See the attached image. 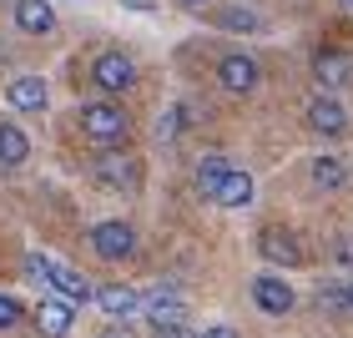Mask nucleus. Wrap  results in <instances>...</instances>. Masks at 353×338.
I'll use <instances>...</instances> for the list:
<instances>
[{
    "label": "nucleus",
    "mask_w": 353,
    "mask_h": 338,
    "mask_svg": "<svg viewBox=\"0 0 353 338\" xmlns=\"http://www.w3.org/2000/svg\"><path fill=\"white\" fill-rule=\"evenodd\" d=\"M81 132L91 141H101V147H117V141H126L132 121H126V111L117 101H86L81 106Z\"/></svg>",
    "instance_id": "obj_1"
},
{
    "label": "nucleus",
    "mask_w": 353,
    "mask_h": 338,
    "mask_svg": "<svg viewBox=\"0 0 353 338\" xmlns=\"http://www.w3.org/2000/svg\"><path fill=\"white\" fill-rule=\"evenodd\" d=\"M91 248L106 257V263H126V257L137 252V228L126 217H106L91 228Z\"/></svg>",
    "instance_id": "obj_2"
},
{
    "label": "nucleus",
    "mask_w": 353,
    "mask_h": 338,
    "mask_svg": "<svg viewBox=\"0 0 353 338\" xmlns=\"http://www.w3.org/2000/svg\"><path fill=\"white\" fill-rule=\"evenodd\" d=\"M258 252H263V263H278V268H308V252H303L298 232L278 228V222L258 232Z\"/></svg>",
    "instance_id": "obj_3"
},
{
    "label": "nucleus",
    "mask_w": 353,
    "mask_h": 338,
    "mask_svg": "<svg viewBox=\"0 0 353 338\" xmlns=\"http://www.w3.org/2000/svg\"><path fill=\"white\" fill-rule=\"evenodd\" d=\"M91 81H96V91H106V96L132 91V81H137L132 56H121V51H101V56L91 61Z\"/></svg>",
    "instance_id": "obj_4"
},
{
    "label": "nucleus",
    "mask_w": 353,
    "mask_h": 338,
    "mask_svg": "<svg viewBox=\"0 0 353 338\" xmlns=\"http://www.w3.org/2000/svg\"><path fill=\"white\" fill-rule=\"evenodd\" d=\"M308 126L318 137H328V141H339L343 132H348V111H343V101L333 91H318L313 101H308Z\"/></svg>",
    "instance_id": "obj_5"
},
{
    "label": "nucleus",
    "mask_w": 353,
    "mask_h": 338,
    "mask_svg": "<svg viewBox=\"0 0 353 338\" xmlns=\"http://www.w3.org/2000/svg\"><path fill=\"white\" fill-rule=\"evenodd\" d=\"M217 81H222V91H232V96H248V91H258L263 71H258V61H252V56L232 51V56H222V61H217Z\"/></svg>",
    "instance_id": "obj_6"
},
{
    "label": "nucleus",
    "mask_w": 353,
    "mask_h": 338,
    "mask_svg": "<svg viewBox=\"0 0 353 338\" xmlns=\"http://www.w3.org/2000/svg\"><path fill=\"white\" fill-rule=\"evenodd\" d=\"M252 303L268 313V318H283V313H293V288H288L278 272H263V278H252Z\"/></svg>",
    "instance_id": "obj_7"
},
{
    "label": "nucleus",
    "mask_w": 353,
    "mask_h": 338,
    "mask_svg": "<svg viewBox=\"0 0 353 338\" xmlns=\"http://www.w3.org/2000/svg\"><path fill=\"white\" fill-rule=\"evenodd\" d=\"M96 308H101L111 324H126V318L141 313V293L126 283H111V288H96Z\"/></svg>",
    "instance_id": "obj_8"
},
{
    "label": "nucleus",
    "mask_w": 353,
    "mask_h": 338,
    "mask_svg": "<svg viewBox=\"0 0 353 338\" xmlns=\"http://www.w3.org/2000/svg\"><path fill=\"white\" fill-rule=\"evenodd\" d=\"M252 197H258V182H252L248 172H237V167L212 187V202L228 207V212H243V207H252Z\"/></svg>",
    "instance_id": "obj_9"
},
{
    "label": "nucleus",
    "mask_w": 353,
    "mask_h": 338,
    "mask_svg": "<svg viewBox=\"0 0 353 338\" xmlns=\"http://www.w3.org/2000/svg\"><path fill=\"white\" fill-rule=\"evenodd\" d=\"M182 293L176 288H152V293H141V313L152 318L157 328H167V324H182Z\"/></svg>",
    "instance_id": "obj_10"
},
{
    "label": "nucleus",
    "mask_w": 353,
    "mask_h": 338,
    "mask_svg": "<svg viewBox=\"0 0 353 338\" xmlns=\"http://www.w3.org/2000/svg\"><path fill=\"white\" fill-rule=\"evenodd\" d=\"M71 324H76V308L66 298H41V308H36V328H41V338H66L71 333Z\"/></svg>",
    "instance_id": "obj_11"
},
{
    "label": "nucleus",
    "mask_w": 353,
    "mask_h": 338,
    "mask_svg": "<svg viewBox=\"0 0 353 338\" xmlns=\"http://www.w3.org/2000/svg\"><path fill=\"white\" fill-rule=\"evenodd\" d=\"M91 172H96V182H101V187H132L137 182V162L126 152H117V147H106L101 157H96Z\"/></svg>",
    "instance_id": "obj_12"
},
{
    "label": "nucleus",
    "mask_w": 353,
    "mask_h": 338,
    "mask_svg": "<svg viewBox=\"0 0 353 338\" xmlns=\"http://www.w3.org/2000/svg\"><path fill=\"white\" fill-rule=\"evenodd\" d=\"M51 293H56V298H66L71 308H76V303H96V288H91L76 268H66V263H56V268H51Z\"/></svg>",
    "instance_id": "obj_13"
},
{
    "label": "nucleus",
    "mask_w": 353,
    "mask_h": 338,
    "mask_svg": "<svg viewBox=\"0 0 353 338\" xmlns=\"http://www.w3.org/2000/svg\"><path fill=\"white\" fill-rule=\"evenodd\" d=\"M15 26H21L26 36H51V30H56L51 0H15Z\"/></svg>",
    "instance_id": "obj_14"
},
{
    "label": "nucleus",
    "mask_w": 353,
    "mask_h": 338,
    "mask_svg": "<svg viewBox=\"0 0 353 338\" xmlns=\"http://www.w3.org/2000/svg\"><path fill=\"white\" fill-rule=\"evenodd\" d=\"M46 81L41 76H15V81L6 86V101L15 106V111H46Z\"/></svg>",
    "instance_id": "obj_15"
},
{
    "label": "nucleus",
    "mask_w": 353,
    "mask_h": 338,
    "mask_svg": "<svg viewBox=\"0 0 353 338\" xmlns=\"http://www.w3.org/2000/svg\"><path fill=\"white\" fill-rule=\"evenodd\" d=\"M30 157V137L15 121H0V167H21Z\"/></svg>",
    "instance_id": "obj_16"
},
{
    "label": "nucleus",
    "mask_w": 353,
    "mask_h": 338,
    "mask_svg": "<svg viewBox=\"0 0 353 338\" xmlns=\"http://www.w3.org/2000/svg\"><path fill=\"white\" fill-rule=\"evenodd\" d=\"M348 56H318L313 61V76H318V86H323V91H333V86H343L348 81Z\"/></svg>",
    "instance_id": "obj_17"
},
{
    "label": "nucleus",
    "mask_w": 353,
    "mask_h": 338,
    "mask_svg": "<svg viewBox=\"0 0 353 338\" xmlns=\"http://www.w3.org/2000/svg\"><path fill=\"white\" fill-rule=\"evenodd\" d=\"M217 26L222 30H263V15L258 10H248V6H228V10H217Z\"/></svg>",
    "instance_id": "obj_18"
},
{
    "label": "nucleus",
    "mask_w": 353,
    "mask_h": 338,
    "mask_svg": "<svg viewBox=\"0 0 353 338\" xmlns=\"http://www.w3.org/2000/svg\"><path fill=\"white\" fill-rule=\"evenodd\" d=\"M343 177H348V172H343L339 157H318V162H313V182H318V187L333 192V187H343Z\"/></svg>",
    "instance_id": "obj_19"
},
{
    "label": "nucleus",
    "mask_w": 353,
    "mask_h": 338,
    "mask_svg": "<svg viewBox=\"0 0 353 338\" xmlns=\"http://www.w3.org/2000/svg\"><path fill=\"white\" fill-rule=\"evenodd\" d=\"M228 172H232V167L222 162V157H202V162H197V187L207 192V197H212V187H217V182H222Z\"/></svg>",
    "instance_id": "obj_20"
},
{
    "label": "nucleus",
    "mask_w": 353,
    "mask_h": 338,
    "mask_svg": "<svg viewBox=\"0 0 353 338\" xmlns=\"http://www.w3.org/2000/svg\"><path fill=\"white\" fill-rule=\"evenodd\" d=\"M51 268H56V257H46V252H30L26 257V278L36 288H51Z\"/></svg>",
    "instance_id": "obj_21"
},
{
    "label": "nucleus",
    "mask_w": 353,
    "mask_h": 338,
    "mask_svg": "<svg viewBox=\"0 0 353 338\" xmlns=\"http://www.w3.org/2000/svg\"><path fill=\"white\" fill-rule=\"evenodd\" d=\"M26 318V308H21V298H10V293H0V328H15Z\"/></svg>",
    "instance_id": "obj_22"
},
{
    "label": "nucleus",
    "mask_w": 353,
    "mask_h": 338,
    "mask_svg": "<svg viewBox=\"0 0 353 338\" xmlns=\"http://www.w3.org/2000/svg\"><path fill=\"white\" fill-rule=\"evenodd\" d=\"M176 126H182V106H172L162 121H157V141H172L176 137Z\"/></svg>",
    "instance_id": "obj_23"
},
{
    "label": "nucleus",
    "mask_w": 353,
    "mask_h": 338,
    "mask_svg": "<svg viewBox=\"0 0 353 338\" xmlns=\"http://www.w3.org/2000/svg\"><path fill=\"white\" fill-rule=\"evenodd\" d=\"M157 338H197V333L182 328V324H167V328H157Z\"/></svg>",
    "instance_id": "obj_24"
},
{
    "label": "nucleus",
    "mask_w": 353,
    "mask_h": 338,
    "mask_svg": "<svg viewBox=\"0 0 353 338\" xmlns=\"http://www.w3.org/2000/svg\"><path fill=\"white\" fill-rule=\"evenodd\" d=\"M197 338H237V333H232V328H228V324H212V328H202V333H197Z\"/></svg>",
    "instance_id": "obj_25"
},
{
    "label": "nucleus",
    "mask_w": 353,
    "mask_h": 338,
    "mask_svg": "<svg viewBox=\"0 0 353 338\" xmlns=\"http://www.w3.org/2000/svg\"><path fill=\"white\" fill-rule=\"evenodd\" d=\"M101 338H132V333H126V328H117V324H111V328H101Z\"/></svg>",
    "instance_id": "obj_26"
},
{
    "label": "nucleus",
    "mask_w": 353,
    "mask_h": 338,
    "mask_svg": "<svg viewBox=\"0 0 353 338\" xmlns=\"http://www.w3.org/2000/svg\"><path fill=\"white\" fill-rule=\"evenodd\" d=\"M343 303H348V313H353V283H348V288H343Z\"/></svg>",
    "instance_id": "obj_27"
},
{
    "label": "nucleus",
    "mask_w": 353,
    "mask_h": 338,
    "mask_svg": "<svg viewBox=\"0 0 353 338\" xmlns=\"http://www.w3.org/2000/svg\"><path fill=\"white\" fill-rule=\"evenodd\" d=\"M182 6H207V0H182Z\"/></svg>",
    "instance_id": "obj_28"
},
{
    "label": "nucleus",
    "mask_w": 353,
    "mask_h": 338,
    "mask_svg": "<svg viewBox=\"0 0 353 338\" xmlns=\"http://www.w3.org/2000/svg\"><path fill=\"white\" fill-rule=\"evenodd\" d=\"M348 6H353V0H348Z\"/></svg>",
    "instance_id": "obj_29"
}]
</instances>
